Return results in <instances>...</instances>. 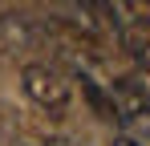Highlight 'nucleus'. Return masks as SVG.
I'll list each match as a JSON object with an SVG mask.
<instances>
[{"mask_svg": "<svg viewBox=\"0 0 150 146\" xmlns=\"http://www.w3.org/2000/svg\"><path fill=\"white\" fill-rule=\"evenodd\" d=\"M21 85H25V94L33 97L45 114H53V118H61V114L69 110V81L53 69V65H41V61H37V65H25Z\"/></svg>", "mask_w": 150, "mask_h": 146, "instance_id": "f257e3e1", "label": "nucleus"}, {"mask_svg": "<svg viewBox=\"0 0 150 146\" xmlns=\"http://www.w3.org/2000/svg\"><path fill=\"white\" fill-rule=\"evenodd\" d=\"M122 49L138 61V69H150V16L122 21Z\"/></svg>", "mask_w": 150, "mask_h": 146, "instance_id": "f03ea898", "label": "nucleus"}, {"mask_svg": "<svg viewBox=\"0 0 150 146\" xmlns=\"http://www.w3.org/2000/svg\"><path fill=\"white\" fill-rule=\"evenodd\" d=\"M118 89H122L126 97V110L122 114H150V69H134V73H126L122 81H118Z\"/></svg>", "mask_w": 150, "mask_h": 146, "instance_id": "7ed1b4c3", "label": "nucleus"}, {"mask_svg": "<svg viewBox=\"0 0 150 146\" xmlns=\"http://www.w3.org/2000/svg\"><path fill=\"white\" fill-rule=\"evenodd\" d=\"M81 94L89 97V106H93V114H98V118H105V122H118V101H114V97H105L98 85L89 81V77H81Z\"/></svg>", "mask_w": 150, "mask_h": 146, "instance_id": "20e7f679", "label": "nucleus"}, {"mask_svg": "<svg viewBox=\"0 0 150 146\" xmlns=\"http://www.w3.org/2000/svg\"><path fill=\"white\" fill-rule=\"evenodd\" d=\"M45 146H77V142H69V138H49Z\"/></svg>", "mask_w": 150, "mask_h": 146, "instance_id": "39448f33", "label": "nucleus"}, {"mask_svg": "<svg viewBox=\"0 0 150 146\" xmlns=\"http://www.w3.org/2000/svg\"><path fill=\"white\" fill-rule=\"evenodd\" d=\"M146 12H150V8H146Z\"/></svg>", "mask_w": 150, "mask_h": 146, "instance_id": "423d86ee", "label": "nucleus"}]
</instances>
